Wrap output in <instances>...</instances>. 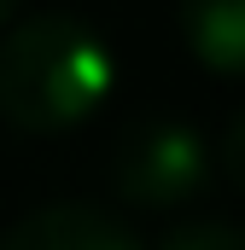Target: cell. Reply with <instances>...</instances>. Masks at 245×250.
<instances>
[{
  "label": "cell",
  "instance_id": "obj_1",
  "mask_svg": "<svg viewBox=\"0 0 245 250\" xmlns=\"http://www.w3.org/2000/svg\"><path fill=\"white\" fill-rule=\"evenodd\" d=\"M117 87L111 41L64 12L24 18L0 41V117L18 134H70Z\"/></svg>",
  "mask_w": 245,
  "mask_h": 250
},
{
  "label": "cell",
  "instance_id": "obj_2",
  "mask_svg": "<svg viewBox=\"0 0 245 250\" xmlns=\"http://www.w3.org/2000/svg\"><path fill=\"white\" fill-rule=\"evenodd\" d=\"M105 175H111V192L134 209H175L210 187L216 146L187 117H140L117 134Z\"/></svg>",
  "mask_w": 245,
  "mask_h": 250
},
{
  "label": "cell",
  "instance_id": "obj_3",
  "mask_svg": "<svg viewBox=\"0 0 245 250\" xmlns=\"http://www.w3.org/2000/svg\"><path fill=\"white\" fill-rule=\"evenodd\" d=\"M0 250H140L117 215L94 204H47L0 233Z\"/></svg>",
  "mask_w": 245,
  "mask_h": 250
},
{
  "label": "cell",
  "instance_id": "obj_4",
  "mask_svg": "<svg viewBox=\"0 0 245 250\" xmlns=\"http://www.w3.org/2000/svg\"><path fill=\"white\" fill-rule=\"evenodd\" d=\"M181 41L187 53L216 70V76H245V0H181Z\"/></svg>",
  "mask_w": 245,
  "mask_h": 250
},
{
  "label": "cell",
  "instance_id": "obj_5",
  "mask_svg": "<svg viewBox=\"0 0 245 250\" xmlns=\"http://www.w3.org/2000/svg\"><path fill=\"white\" fill-rule=\"evenodd\" d=\"M158 250H245V227H234V221H187Z\"/></svg>",
  "mask_w": 245,
  "mask_h": 250
},
{
  "label": "cell",
  "instance_id": "obj_6",
  "mask_svg": "<svg viewBox=\"0 0 245 250\" xmlns=\"http://www.w3.org/2000/svg\"><path fill=\"white\" fill-rule=\"evenodd\" d=\"M216 169L228 175V187L245 192V111L222 128V146H216Z\"/></svg>",
  "mask_w": 245,
  "mask_h": 250
},
{
  "label": "cell",
  "instance_id": "obj_7",
  "mask_svg": "<svg viewBox=\"0 0 245 250\" xmlns=\"http://www.w3.org/2000/svg\"><path fill=\"white\" fill-rule=\"evenodd\" d=\"M18 6H24V0H0V23H6V18H12Z\"/></svg>",
  "mask_w": 245,
  "mask_h": 250
}]
</instances>
